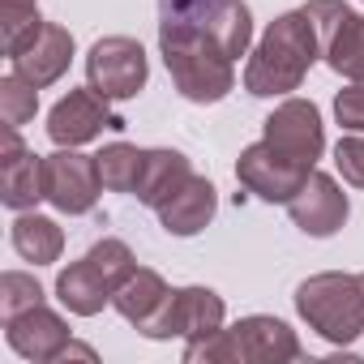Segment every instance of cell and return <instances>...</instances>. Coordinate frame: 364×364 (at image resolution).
<instances>
[{"mask_svg": "<svg viewBox=\"0 0 364 364\" xmlns=\"http://www.w3.org/2000/svg\"><path fill=\"white\" fill-rule=\"evenodd\" d=\"M317 56H321V39H317L313 18L304 9H291V14L274 18L266 26V35L257 39L249 69H245V90L257 99L291 95V90H300V82L309 77Z\"/></svg>", "mask_w": 364, "mask_h": 364, "instance_id": "6da1fadb", "label": "cell"}, {"mask_svg": "<svg viewBox=\"0 0 364 364\" xmlns=\"http://www.w3.org/2000/svg\"><path fill=\"white\" fill-rule=\"evenodd\" d=\"M159 52L176 90L189 103H219L236 86L232 56L210 39L202 22H159Z\"/></svg>", "mask_w": 364, "mask_h": 364, "instance_id": "7a4b0ae2", "label": "cell"}, {"mask_svg": "<svg viewBox=\"0 0 364 364\" xmlns=\"http://www.w3.org/2000/svg\"><path fill=\"white\" fill-rule=\"evenodd\" d=\"M300 338L287 321L279 317H240L236 326H223L206 338L185 343V360L189 364H287L300 360Z\"/></svg>", "mask_w": 364, "mask_h": 364, "instance_id": "3957f363", "label": "cell"}, {"mask_svg": "<svg viewBox=\"0 0 364 364\" xmlns=\"http://www.w3.org/2000/svg\"><path fill=\"white\" fill-rule=\"evenodd\" d=\"M296 313L326 343H338V347L355 343L364 334V287H360V274L326 270V274L304 279L296 287Z\"/></svg>", "mask_w": 364, "mask_h": 364, "instance_id": "277c9868", "label": "cell"}, {"mask_svg": "<svg viewBox=\"0 0 364 364\" xmlns=\"http://www.w3.org/2000/svg\"><path fill=\"white\" fill-rule=\"evenodd\" d=\"M137 270L133 253L124 240H99L82 262H73L69 270H60L56 279V300L77 313V317H95L103 304H112V296L120 291V283Z\"/></svg>", "mask_w": 364, "mask_h": 364, "instance_id": "5b68a950", "label": "cell"}, {"mask_svg": "<svg viewBox=\"0 0 364 364\" xmlns=\"http://www.w3.org/2000/svg\"><path fill=\"white\" fill-rule=\"evenodd\" d=\"M304 14L317 26L326 65L347 82H364V14L347 9L343 0H309Z\"/></svg>", "mask_w": 364, "mask_h": 364, "instance_id": "8992f818", "label": "cell"}, {"mask_svg": "<svg viewBox=\"0 0 364 364\" xmlns=\"http://www.w3.org/2000/svg\"><path fill=\"white\" fill-rule=\"evenodd\" d=\"M146 52L129 35H107L86 56V82L103 99H133L146 86Z\"/></svg>", "mask_w": 364, "mask_h": 364, "instance_id": "52a82bcc", "label": "cell"}, {"mask_svg": "<svg viewBox=\"0 0 364 364\" xmlns=\"http://www.w3.org/2000/svg\"><path fill=\"white\" fill-rule=\"evenodd\" d=\"M99 163L90 154H77L73 146H60L43 159V193L60 215H90L99 202Z\"/></svg>", "mask_w": 364, "mask_h": 364, "instance_id": "ba28073f", "label": "cell"}, {"mask_svg": "<svg viewBox=\"0 0 364 364\" xmlns=\"http://www.w3.org/2000/svg\"><path fill=\"white\" fill-rule=\"evenodd\" d=\"M309 171H313V167L287 159V154L274 150L266 137L253 141L249 150H240V159H236V180H240V185H245L249 193H257L262 202H283V206L300 193V185L309 180Z\"/></svg>", "mask_w": 364, "mask_h": 364, "instance_id": "9c48e42d", "label": "cell"}, {"mask_svg": "<svg viewBox=\"0 0 364 364\" xmlns=\"http://www.w3.org/2000/svg\"><path fill=\"white\" fill-rule=\"evenodd\" d=\"M112 99H103L99 90H69L52 112H48V137L56 146H86L95 141L103 129H124V120L107 107Z\"/></svg>", "mask_w": 364, "mask_h": 364, "instance_id": "30bf717a", "label": "cell"}, {"mask_svg": "<svg viewBox=\"0 0 364 364\" xmlns=\"http://www.w3.org/2000/svg\"><path fill=\"white\" fill-rule=\"evenodd\" d=\"M274 150H283L287 159L304 163V167H317L321 159V146H326V133H321V112L304 99H287L279 103L270 116H266V133H262Z\"/></svg>", "mask_w": 364, "mask_h": 364, "instance_id": "8fae6325", "label": "cell"}, {"mask_svg": "<svg viewBox=\"0 0 364 364\" xmlns=\"http://www.w3.org/2000/svg\"><path fill=\"white\" fill-rule=\"evenodd\" d=\"M287 215H291V223L304 232V236H317V240H326V236H334L343 223H347V215H351V206H347V193L334 185V180L326 176V171H309V180L300 185V193L287 202Z\"/></svg>", "mask_w": 364, "mask_h": 364, "instance_id": "7c38bea8", "label": "cell"}, {"mask_svg": "<svg viewBox=\"0 0 364 364\" xmlns=\"http://www.w3.org/2000/svg\"><path fill=\"white\" fill-rule=\"evenodd\" d=\"M5 338H9V347H14L22 360H35V364H52V360H60L65 347L73 343L65 317L52 313L48 304H35V309L9 317V321H5Z\"/></svg>", "mask_w": 364, "mask_h": 364, "instance_id": "4fadbf2b", "label": "cell"}, {"mask_svg": "<svg viewBox=\"0 0 364 364\" xmlns=\"http://www.w3.org/2000/svg\"><path fill=\"white\" fill-rule=\"evenodd\" d=\"M43 193V159L31 154L18 137V129L5 124V141H0V202L9 210H31Z\"/></svg>", "mask_w": 364, "mask_h": 364, "instance_id": "5bb4252c", "label": "cell"}, {"mask_svg": "<svg viewBox=\"0 0 364 364\" xmlns=\"http://www.w3.org/2000/svg\"><path fill=\"white\" fill-rule=\"evenodd\" d=\"M9 60H14V73H22L31 86L43 90V86L65 77V69L73 60V35L65 26H56V22H43Z\"/></svg>", "mask_w": 364, "mask_h": 364, "instance_id": "9a60e30c", "label": "cell"}, {"mask_svg": "<svg viewBox=\"0 0 364 364\" xmlns=\"http://www.w3.org/2000/svg\"><path fill=\"white\" fill-rule=\"evenodd\" d=\"M171 287L154 274V270H133L124 283H120V291L112 296V309L133 326V330H141L146 338H159V326H163V317H167V309H171Z\"/></svg>", "mask_w": 364, "mask_h": 364, "instance_id": "2e32d148", "label": "cell"}, {"mask_svg": "<svg viewBox=\"0 0 364 364\" xmlns=\"http://www.w3.org/2000/svg\"><path fill=\"white\" fill-rule=\"evenodd\" d=\"M215 330H223V300L210 287H180L171 296V309H167L163 326H159V338L193 343V338H206Z\"/></svg>", "mask_w": 364, "mask_h": 364, "instance_id": "e0dca14e", "label": "cell"}, {"mask_svg": "<svg viewBox=\"0 0 364 364\" xmlns=\"http://www.w3.org/2000/svg\"><path fill=\"white\" fill-rule=\"evenodd\" d=\"M215 210H219L215 185H210L206 176H189L185 185H180L154 215H159V223H163L167 236H198V232L215 219Z\"/></svg>", "mask_w": 364, "mask_h": 364, "instance_id": "ac0fdd59", "label": "cell"}, {"mask_svg": "<svg viewBox=\"0 0 364 364\" xmlns=\"http://www.w3.org/2000/svg\"><path fill=\"white\" fill-rule=\"evenodd\" d=\"M189 176H193V167H189V159L180 154V150H146V163H141V176H137L133 198L141 206L159 210Z\"/></svg>", "mask_w": 364, "mask_h": 364, "instance_id": "d6986e66", "label": "cell"}, {"mask_svg": "<svg viewBox=\"0 0 364 364\" xmlns=\"http://www.w3.org/2000/svg\"><path fill=\"white\" fill-rule=\"evenodd\" d=\"M193 22H202L206 31H210V39L232 56V60H240L245 52H249V43H253V14H249V5L245 0H219V5H210L202 18H193Z\"/></svg>", "mask_w": 364, "mask_h": 364, "instance_id": "ffe728a7", "label": "cell"}, {"mask_svg": "<svg viewBox=\"0 0 364 364\" xmlns=\"http://www.w3.org/2000/svg\"><path fill=\"white\" fill-rule=\"evenodd\" d=\"M14 249L35 266H52L60 257V249H65V236L43 215H18L14 219Z\"/></svg>", "mask_w": 364, "mask_h": 364, "instance_id": "44dd1931", "label": "cell"}, {"mask_svg": "<svg viewBox=\"0 0 364 364\" xmlns=\"http://www.w3.org/2000/svg\"><path fill=\"white\" fill-rule=\"evenodd\" d=\"M99 163V180H103V189L112 193H133L137 189V176H141V163H146V150L129 146V141H112L95 154Z\"/></svg>", "mask_w": 364, "mask_h": 364, "instance_id": "7402d4cb", "label": "cell"}, {"mask_svg": "<svg viewBox=\"0 0 364 364\" xmlns=\"http://www.w3.org/2000/svg\"><path fill=\"white\" fill-rule=\"evenodd\" d=\"M39 26H43L39 0H0V43H5L9 56H14Z\"/></svg>", "mask_w": 364, "mask_h": 364, "instance_id": "603a6c76", "label": "cell"}, {"mask_svg": "<svg viewBox=\"0 0 364 364\" xmlns=\"http://www.w3.org/2000/svg\"><path fill=\"white\" fill-rule=\"evenodd\" d=\"M35 107H39V86H31L22 73L0 77V116H5L9 129L31 124L35 120Z\"/></svg>", "mask_w": 364, "mask_h": 364, "instance_id": "cb8c5ba5", "label": "cell"}, {"mask_svg": "<svg viewBox=\"0 0 364 364\" xmlns=\"http://www.w3.org/2000/svg\"><path fill=\"white\" fill-rule=\"evenodd\" d=\"M43 304V287L35 283V274H22V270H9L5 279H0V317H18L26 309Z\"/></svg>", "mask_w": 364, "mask_h": 364, "instance_id": "d4e9b609", "label": "cell"}, {"mask_svg": "<svg viewBox=\"0 0 364 364\" xmlns=\"http://www.w3.org/2000/svg\"><path fill=\"white\" fill-rule=\"evenodd\" d=\"M334 163H338V171H343L347 185L364 189V137H360V133L338 137V146H334Z\"/></svg>", "mask_w": 364, "mask_h": 364, "instance_id": "484cf974", "label": "cell"}, {"mask_svg": "<svg viewBox=\"0 0 364 364\" xmlns=\"http://www.w3.org/2000/svg\"><path fill=\"white\" fill-rule=\"evenodd\" d=\"M334 116H338V124L347 133H364V82H351L347 90H338Z\"/></svg>", "mask_w": 364, "mask_h": 364, "instance_id": "4316f807", "label": "cell"}, {"mask_svg": "<svg viewBox=\"0 0 364 364\" xmlns=\"http://www.w3.org/2000/svg\"><path fill=\"white\" fill-rule=\"evenodd\" d=\"M210 5H219V0H159L163 22H193V18H202Z\"/></svg>", "mask_w": 364, "mask_h": 364, "instance_id": "83f0119b", "label": "cell"}, {"mask_svg": "<svg viewBox=\"0 0 364 364\" xmlns=\"http://www.w3.org/2000/svg\"><path fill=\"white\" fill-rule=\"evenodd\" d=\"M60 360H95V347H86V343H69Z\"/></svg>", "mask_w": 364, "mask_h": 364, "instance_id": "f1b7e54d", "label": "cell"}, {"mask_svg": "<svg viewBox=\"0 0 364 364\" xmlns=\"http://www.w3.org/2000/svg\"><path fill=\"white\" fill-rule=\"evenodd\" d=\"M360 287H364V274H360Z\"/></svg>", "mask_w": 364, "mask_h": 364, "instance_id": "f546056e", "label": "cell"}]
</instances>
